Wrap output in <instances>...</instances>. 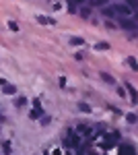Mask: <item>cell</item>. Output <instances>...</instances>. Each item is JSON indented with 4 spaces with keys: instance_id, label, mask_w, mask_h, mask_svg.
I'll return each instance as SVG.
<instances>
[{
    "instance_id": "4",
    "label": "cell",
    "mask_w": 138,
    "mask_h": 155,
    "mask_svg": "<svg viewBox=\"0 0 138 155\" xmlns=\"http://www.w3.org/2000/svg\"><path fill=\"white\" fill-rule=\"evenodd\" d=\"M107 48H109L107 44H97V50H107Z\"/></svg>"
},
{
    "instance_id": "2",
    "label": "cell",
    "mask_w": 138,
    "mask_h": 155,
    "mask_svg": "<svg viewBox=\"0 0 138 155\" xmlns=\"http://www.w3.org/2000/svg\"><path fill=\"white\" fill-rule=\"evenodd\" d=\"M101 79H103V81H107V83H111V85L115 83V81H114V77H109V74H105V72H101Z\"/></svg>"
},
{
    "instance_id": "6",
    "label": "cell",
    "mask_w": 138,
    "mask_h": 155,
    "mask_svg": "<svg viewBox=\"0 0 138 155\" xmlns=\"http://www.w3.org/2000/svg\"><path fill=\"white\" fill-rule=\"evenodd\" d=\"M4 91H6V93H14V87H11V85H8V87H4Z\"/></svg>"
},
{
    "instance_id": "3",
    "label": "cell",
    "mask_w": 138,
    "mask_h": 155,
    "mask_svg": "<svg viewBox=\"0 0 138 155\" xmlns=\"http://www.w3.org/2000/svg\"><path fill=\"white\" fill-rule=\"evenodd\" d=\"M117 11L120 12H130V6H117Z\"/></svg>"
},
{
    "instance_id": "1",
    "label": "cell",
    "mask_w": 138,
    "mask_h": 155,
    "mask_svg": "<svg viewBox=\"0 0 138 155\" xmlns=\"http://www.w3.org/2000/svg\"><path fill=\"white\" fill-rule=\"evenodd\" d=\"M120 25H122V27H126V29H134V27H136L134 21H122V19H120Z\"/></svg>"
},
{
    "instance_id": "5",
    "label": "cell",
    "mask_w": 138,
    "mask_h": 155,
    "mask_svg": "<svg viewBox=\"0 0 138 155\" xmlns=\"http://www.w3.org/2000/svg\"><path fill=\"white\" fill-rule=\"evenodd\" d=\"M128 62H130V66H132V68L136 71V60H134V58H130V60H128Z\"/></svg>"
}]
</instances>
